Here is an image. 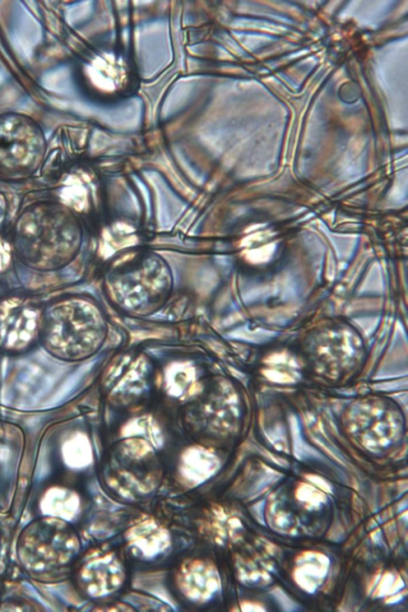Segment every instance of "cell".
I'll list each match as a JSON object with an SVG mask.
<instances>
[{"label": "cell", "instance_id": "cell-1", "mask_svg": "<svg viewBox=\"0 0 408 612\" xmlns=\"http://www.w3.org/2000/svg\"><path fill=\"white\" fill-rule=\"evenodd\" d=\"M177 582L187 599L201 604L211 599L221 587L217 569L201 560L184 562L178 571Z\"/></svg>", "mask_w": 408, "mask_h": 612}, {"label": "cell", "instance_id": "cell-2", "mask_svg": "<svg viewBox=\"0 0 408 612\" xmlns=\"http://www.w3.org/2000/svg\"><path fill=\"white\" fill-rule=\"evenodd\" d=\"M81 581L89 596H109L123 585V566L115 555H105L85 566L81 573Z\"/></svg>", "mask_w": 408, "mask_h": 612}, {"label": "cell", "instance_id": "cell-3", "mask_svg": "<svg viewBox=\"0 0 408 612\" xmlns=\"http://www.w3.org/2000/svg\"><path fill=\"white\" fill-rule=\"evenodd\" d=\"M126 539L130 546L150 559L166 552L171 545L169 532L153 519L133 525L128 530Z\"/></svg>", "mask_w": 408, "mask_h": 612}, {"label": "cell", "instance_id": "cell-4", "mask_svg": "<svg viewBox=\"0 0 408 612\" xmlns=\"http://www.w3.org/2000/svg\"><path fill=\"white\" fill-rule=\"evenodd\" d=\"M218 457L201 447L187 450L181 457L180 474L184 482L192 488L207 481L219 471Z\"/></svg>", "mask_w": 408, "mask_h": 612}, {"label": "cell", "instance_id": "cell-5", "mask_svg": "<svg viewBox=\"0 0 408 612\" xmlns=\"http://www.w3.org/2000/svg\"><path fill=\"white\" fill-rule=\"evenodd\" d=\"M330 562L324 554L306 552L296 560L294 581L304 591L314 593L324 582Z\"/></svg>", "mask_w": 408, "mask_h": 612}, {"label": "cell", "instance_id": "cell-6", "mask_svg": "<svg viewBox=\"0 0 408 612\" xmlns=\"http://www.w3.org/2000/svg\"><path fill=\"white\" fill-rule=\"evenodd\" d=\"M43 506L45 513L71 520L77 515L80 501L73 492L55 489L49 492Z\"/></svg>", "mask_w": 408, "mask_h": 612}, {"label": "cell", "instance_id": "cell-7", "mask_svg": "<svg viewBox=\"0 0 408 612\" xmlns=\"http://www.w3.org/2000/svg\"><path fill=\"white\" fill-rule=\"evenodd\" d=\"M64 456L68 465L73 468H83L92 462V446L82 434L73 438L65 446Z\"/></svg>", "mask_w": 408, "mask_h": 612}, {"label": "cell", "instance_id": "cell-8", "mask_svg": "<svg viewBox=\"0 0 408 612\" xmlns=\"http://www.w3.org/2000/svg\"><path fill=\"white\" fill-rule=\"evenodd\" d=\"M124 436H143L149 439L155 448H160L163 443L161 433L154 422L148 418H143L129 423L124 430Z\"/></svg>", "mask_w": 408, "mask_h": 612}, {"label": "cell", "instance_id": "cell-9", "mask_svg": "<svg viewBox=\"0 0 408 612\" xmlns=\"http://www.w3.org/2000/svg\"><path fill=\"white\" fill-rule=\"evenodd\" d=\"M167 378L170 392L180 396L191 381L194 380V371L188 364H177L169 371Z\"/></svg>", "mask_w": 408, "mask_h": 612}, {"label": "cell", "instance_id": "cell-10", "mask_svg": "<svg viewBox=\"0 0 408 612\" xmlns=\"http://www.w3.org/2000/svg\"><path fill=\"white\" fill-rule=\"evenodd\" d=\"M298 500L305 503L309 508H317L324 504L326 497L319 490H316L311 485L302 484L296 492Z\"/></svg>", "mask_w": 408, "mask_h": 612}, {"label": "cell", "instance_id": "cell-11", "mask_svg": "<svg viewBox=\"0 0 408 612\" xmlns=\"http://www.w3.org/2000/svg\"><path fill=\"white\" fill-rule=\"evenodd\" d=\"M404 583L400 578L391 574H385L376 590V595L379 597L387 596L389 594L398 592L403 588Z\"/></svg>", "mask_w": 408, "mask_h": 612}, {"label": "cell", "instance_id": "cell-12", "mask_svg": "<svg viewBox=\"0 0 408 612\" xmlns=\"http://www.w3.org/2000/svg\"><path fill=\"white\" fill-rule=\"evenodd\" d=\"M129 602L131 603L135 607L140 608L144 611H168L166 606L163 603L159 602L156 599H152L141 595L132 594L128 597Z\"/></svg>", "mask_w": 408, "mask_h": 612}, {"label": "cell", "instance_id": "cell-13", "mask_svg": "<svg viewBox=\"0 0 408 612\" xmlns=\"http://www.w3.org/2000/svg\"><path fill=\"white\" fill-rule=\"evenodd\" d=\"M274 597L277 603L279 604L283 610L285 611H296L298 609V605L287 596V595L279 588L274 589L272 592Z\"/></svg>", "mask_w": 408, "mask_h": 612}, {"label": "cell", "instance_id": "cell-14", "mask_svg": "<svg viewBox=\"0 0 408 612\" xmlns=\"http://www.w3.org/2000/svg\"><path fill=\"white\" fill-rule=\"evenodd\" d=\"M306 478H307L311 483L314 484L321 490L326 492V493H332L333 489L331 488V485L328 484L325 479L315 476H308Z\"/></svg>", "mask_w": 408, "mask_h": 612}, {"label": "cell", "instance_id": "cell-15", "mask_svg": "<svg viewBox=\"0 0 408 612\" xmlns=\"http://www.w3.org/2000/svg\"><path fill=\"white\" fill-rule=\"evenodd\" d=\"M241 607H242V611H265V609H263L262 607H261L260 605L254 604H252V603L242 604Z\"/></svg>", "mask_w": 408, "mask_h": 612}]
</instances>
